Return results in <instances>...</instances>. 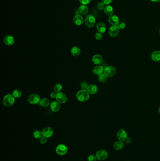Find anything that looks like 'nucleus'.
Here are the masks:
<instances>
[{"mask_svg": "<svg viewBox=\"0 0 160 161\" xmlns=\"http://www.w3.org/2000/svg\"><path fill=\"white\" fill-rule=\"evenodd\" d=\"M76 97L80 102H84L87 101L90 98V93L87 90H83L79 91L76 94Z\"/></svg>", "mask_w": 160, "mask_h": 161, "instance_id": "1", "label": "nucleus"}, {"mask_svg": "<svg viewBox=\"0 0 160 161\" xmlns=\"http://www.w3.org/2000/svg\"><path fill=\"white\" fill-rule=\"evenodd\" d=\"M15 102V99L12 94L9 93L5 96L3 100L2 104L4 106L6 107H10L12 106Z\"/></svg>", "mask_w": 160, "mask_h": 161, "instance_id": "2", "label": "nucleus"}, {"mask_svg": "<svg viewBox=\"0 0 160 161\" xmlns=\"http://www.w3.org/2000/svg\"><path fill=\"white\" fill-rule=\"evenodd\" d=\"M117 73V70L115 67L112 66H107L104 68V74L108 78H111L115 76Z\"/></svg>", "mask_w": 160, "mask_h": 161, "instance_id": "3", "label": "nucleus"}, {"mask_svg": "<svg viewBox=\"0 0 160 161\" xmlns=\"http://www.w3.org/2000/svg\"><path fill=\"white\" fill-rule=\"evenodd\" d=\"M41 100V97L38 94L33 93L28 97V101L31 104L35 105L38 104Z\"/></svg>", "mask_w": 160, "mask_h": 161, "instance_id": "4", "label": "nucleus"}, {"mask_svg": "<svg viewBox=\"0 0 160 161\" xmlns=\"http://www.w3.org/2000/svg\"><path fill=\"white\" fill-rule=\"evenodd\" d=\"M56 151L57 154L58 155L63 156L64 155H65L67 153L68 148L64 144H59L57 146Z\"/></svg>", "mask_w": 160, "mask_h": 161, "instance_id": "5", "label": "nucleus"}, {"mask_svg": "<svg viewBox=\"0 0 160 161\" xmlns=\"http://www.w3.org/2000/svg\"><path fill=\"white\" fill-rule=\"evenodd\" d=\"M97 159L99 161L105 160L108 157V153L105 150H98L95 154Z\"/></svg>", "mask_w": 160, "mask_h": 161, "instance_id": "6", "label": "nucleus"}, {"mask_svg": "<svg viewBox=\"0 0 160 161\" xmlns=\"http://www.w3.org/2000/svg\"><path fill=\"white\" fill-rule=\"evenodd\" d=\"M96 20L94 16L89 15L85 19V24L88 27H92L95 25Z\"/></svg>", "mask_w": 160, "mask_h": 161, "instance_id": "7", "label": "nucleus"}, {"mask_svg": "<svg viewBox=\"0 0 160 161\" xmlns=\"http://www.w3.org/2000/svg\"><path fill=\"white\" fill-rule=\"evenodd\" d=\"M54 129L50 127H45L42 131L43 136L47 138L52 137L54 134Z\"/></svg>", "mask_w": 160, "mask_h": 161, "instance_id": "8", "label": "nucleus"}, {"mask_svg": "<svg viewBox=\"0 0 160 161\" xmlns=\"http://www.w3.org/2000/svg\"><path fill=\"white\" fill-rule=\"evenodd\" d=\"M117 137L119 141H125L127 138V133L124 129H120L117 132Z\"/></svg>", "mask_w": 160, "mask_h": 161, "instance_id": "9", "label": "nucleus"}, {"mask_svg": "<svg viewBox=\"0 0 160 161\" xmlns=\"http://www.w3.org/2000/svg\"><path fill=\"white\" fill-rule=\"evenodd\" d=\"M56 100L59 103L63 104L67 102V97L65 93H63L62 92H60L59 93H57Z\"/></svg>", "mask_w": 160, "mask_h": 161, "instance_id": "10", "label": "nucleus"}, {"mask_svg": "<svg viewBox=\"0 0 160 161\" xmlns=\"http://www.w3.org/2000/svg\"><path fill=\"white\" fill-rule=\"evenodd\" d=\"M119 30L117 25H112L109 28L108 33L111 37H116L119 34Z\"/></svg>", "mask_w": 160, "mask_h": 161, "instance_id": "11", "label": "nucleus"}, {"mask_svg": "<svg viewBox=\"0 0 160 161\" xmlns=\"http://www.w3.org/2000/svg\"><path fill=\"white\" fill-rule=\"evenodd\" d=\"M50 107L52 111L54 112H58L61 108V103L57 100L54 101L50 103Z\"/></svg>", "mask_w": 160, "mask_h": 161, "instance_id": "12", "label": "nucleus"}, {"mask_svg": "<svg viewBox=\"0 0 160 161\" xmlns=\"http://www.w3.org/2000/svg\"><path fill=\"white\" fill-rule=\"evenodd\" d=\"M3 41L5 44L7 46H12L15 43V39L12 35H7L3 39Z\"/></svg>", "mask_w": 160, "mask_h": 161, "instance_id": "13", "label": "nucleus"}, {"mask_svg": "<svg viewBox=\"0 0 160 161\" xmlns=\"http://www.w3.org/2000/svg\"><path fill=\"white\" fill-rule=\"evenodd\" d=\"M92 61L93 63L95 65H100L103 61V59L102 56L100 55L97 54L92 57Z\"/></svg>", "mask_w": 160, "mask_h": 161, "instance_id": "14", "label": "nucleus"}, {"mask_svg": "<svg viewBox=\"0 0 160 161\" xmlns=\"http://www.w3.org/2000/svg\"><path fill=\"white\" fill-rule=\"evenodd\" d=\"M73 23L77 25H81L84 23V18L81 15H77L73 18Z\"/></svg>", "mask_w": 160, "mask_h": 161, "instance_id": "15", "label": "nucleus"}, {"mask_svg": "<svg viewBox=\"0 0 160 161\" xmlns=\"http://www.w3.org/2000/svg\"><path fill=\"white\" fill-rule=\"evenodd\" d=\"M104 70V68L102 66H97L93 68L92 70V72L95 75L99 76L103 74Z\"/></svg>", "mask_w": 160, "mask_h": 161, "instance_id": "16", "label": "nucleus"}, {"mask_svg": "<svg viewBox=\"0 0 160 161\" xmlns=\"http://www.w3.org/2000/svg\"><path fill=\"white\" fill-rule=\"evenodd\" d=\"M108 22L112 25H117V24L119 22V19L116 15H112L109 17Z\"/></svg>", "mask_w": 160, "mask_h": 161, "instance_id": "17", "label": "nucleus"}, {"mask_svg": "<svg viewBox=\"0 0 160 161\" xmlns=\"http://www.w3.org/2000/svg\"><path fill=\"white\" fill-rule=\"evenodd\" d=\"M87 90L90 94H95L98 92V88L95 84H91L88 86Z\"/></svg>", "mask_w": 160, "mask_h": 161, "instance_id": "18", "label": "nucleus"}, {"mask_svg": "<svg viewBox=\"0 0 160 161\" xmlns=\"http://www.w3.org/2000/svg\"><path fill=\"white\" fill-rule=\"evenodd\" d=\"M96 29L98 32L103 34L106 31V25L103 22H99L98 23L96 26Z\"/></svg>", "mask_w": 160, "mask_h": 161, "instance_id": "19", "label": "nucleus"}, {"mask_svg": "<svg viewBox=\"0 0 160 161\" xmlns=\"http://www.w3.org/2000/svg\"><path fill=\"white\" fill-rule=\"evenodd\" d=\"M70 53L73 56L78 57L80 54L81 50L79 47L74 46L71 48V49L70 50Z\"/></svg>", "mask_w": 160, "mask_h": 161, "instance_id": "20", "label": "nucleus"}, {"mask_svg": "<svg viewBox=\"0 0 160 161\" xmlns=\"http://www.w3.org/2000/svg\"><path fill=\"white\" fill-rule=\"evenodd\" d=\"M104 12L107 16H112L113 14L114 13V9L113 7H112L109 5H107L105 6V8L104 9Z\"/></svg>", "mask_w": 160, "mask_h": 161, "instance_id": "21", "label": "nucleus"}, {"mask_svg": "<svg viewBox=\"0 0 160 161\" xmlns=\"http://www.w3.org/2000/svg\"><path fill=\"white\" fill-rule=\"evenodd\" d=\"M151 58L154 61L158 62L160 61V51H155L151 55Z\"/></svg>", "mask_w": 160, "mask_h": 161, "instance_id": "22", "label": "nucleus"}, {"mask_svg": "<svg viewBox=\"0 0 160 161\" xmlns=\"http://www.w3.org/2000/svg\"><path fill=\"white\" fill-rule=\"evenodd\" d=\"M124 143L121 141H116L115 144H114V148L115 150L118 151L122 149L124 147Z\"/></svg>", "mask_w": 160, "mask_h": 161, "instance_id": "23", "label": "nucleus"}, {"mask_svg": "<svg viewBox=\"0 0 160 161\" xmlns=\"http://www.w3.org/2000/svg\"><path fill=\"white\" fill-rule=\"evenodd\" d=\"M79 12L80 14L82 15H86L88 12V8L87 5L82 4L80 5L79 9Z\"/></svg>", "mask_w": 160, "mask_h": 161, "instance_id": "24", "label": "nucleus"}, {"mask_svg": "<svg viewBox=\"0 0 160 161\" xmlns=\"http://www.w3.org/2000/svg\"><path fill=\"white\" fill-rule=\"evenodd\" d=\"M50 104V103L49 100H48L47 98H43L41 99L40 101L38 103V105L41 107H48L49 106Z\"/></svg>", "mask_w": 160, "mask_h": 161, "instance_id": "25", "label": "nucleus"}, {"mask_svg": "<svg viewBox=\"0 0 160 161\" xmlns=\"http://www.w3.org/2000/svg\"><path fill=\"white\" fill-rule=\"evenodd\" d=\"M33 136L34 137V138L36 139H40V138L43 136L42 132H41L40 130H36L33 132Z\"/></svg>", "mask_w": 160, "mask_h": 161, "instance_id": "26", "label": "nucleus"}, {"mask_svg": "<svg viewBox=\"0 0 160 161\" xmlns=\"http://www.w3.org/2000/svg\"><path fill=\"white\" fill-rule=\"evenodd\" d=\"M12 94L14 97V98H21L22 97V93L21 91L19 90H15L12 92Z\"/></svg>", "mask_w": 160, "mask_h": 161, "instance_id": "27", "label": "nucleus"}, {"mask_svg": "<svg viewBox=\"0 0 160 161\" xmlns=\"http://www.w3.org/2000/svg\"><path fill=\"white\" fill-rule=\"evenodd\" d=\"M62 85L60 84H55L54 87V90L56 93H59L61 92V91L62 90Z\"/></svg>", "mask_w": 160, "mask_h": 161, "instance_id": "28", "label": "nucleus"}, {"mask_svg": "<svg viewBox=\"0 0 160 161\" xmlns=\"http://www.w3.org/2000/svg\"><path fill=\"white\" fill-rule=\"evenodd\" d=\"M107 78H108V77H107L104 74L100 75L98 77V80H99V82H102V83L105 82L107 81Z\"/></svg>", "mask_w": 160, "mask_h": 161, "instance_id": "29", "label": "nucleus"}, {"mask_svg": "<svg viewBox=\"0 0 160 161\" xmlns=\"http://www.w3.org/2000/svg\"><path fill=\"white\" fill-rule=\"evenodd\" d=\"M105 4L103 2H99L97 5V8L99 10H102V9H104L105 8Z\"/></svg>", "mask_w": 160, "mask_h": 161, "instance_id": "30", "label": "nucleus"}, {"mask_svg": "<svg viewBox=\"0 0 160 161\" xmlns=\"http://www.w3.org/2000/svg\"><path fill=\"white\" fill-rule=\"evenodd\" d=\"M88 84L85 81H83V82H81V84H80V87H81V88L83 90H87L88 88Z\"/></svg>", "mask_w": 160, "mask_h": 161, "instance_id": "31", "label": "nucleus"}, {"mask_svg": "<svg viewBox=\"0 0 160 161\" xmlns=\"http://www.w3.org/2000/svg\"><path fill=\"white\" fill-rule=\"evenodd\" d=\"M125 24L124 22H122V21H119V22L117 24V27H118V28L119 29H124L125 27Z\"/></svg>", "mask_w": 160, "mask_h": 161, "instance_id": "32", "label": "nucleus"}, {"mask_svg": "<svg viewBox=\"0 0 160 161\" xmlns=\"http://www.w3.org/2000/svg\"><path fill=\"white\" fill-rule=\"evenodd\" d=\"M97 158L96 155H95L94 154H91L89 155L88 157V161H96L97 160Z\"/></svg>", "mask_w": 160, "mask_h": 161, "instance_id": "33", "label": "nucleus"}, {"mask_svg": "<svg viewBox=\"0 0 160 161\" xmlns=\"http://www.w3.org/2000/svg\"><path fill=\"white\" fill-rule=\"evenodd\" d=\"M47 138H46L45 137L42 136L40 139V142L41 144H45L47 143Z\"/></svg>", "mask_w": 160, "mask_h": 161, "instance_id": "34", "label": "nucleus"}, {"mask_svg": "<svg viewBox=\"0 0 160 161\" xmlns=\"http://www.w3.org/2000/svg\"><path fill=\"white\" fill-rule=\"evenodd\" d=\"M95 38L97 40H100L102 38V33H100L99 32L95 34Z\"/></svg>", "mask_w": 160, "mask_h": 161, "instance_id": "35", "label": "nucleus"}, {"mask_svg": "<svg viewBox=\"0 0 160 161\" xmlns=\"http://www.w3.org/2000/svg\"><path fill=\"white\" fill-rule=\"evenodd\" d=\"M82 4L87 5L91 2V0H79Z\"/></svg>", "mask_w": 160, "mask_h": 161, "instance_id": "36", "label": "nucleus"}, {"mask_svg": "<svg viewBox=\"0 0 160 161\" xmlns=\"http://www.w3.org/2000/svg\"><path fill=\"white\" fill-rule=\"evenodd\" d=\"M112 1V0H102V2L106 5L109 4Z\"/></svg>", "mask_w": 160, "mask_h": 161, "instance_id": "37", "label": "nucleus"}, {"mask_svg": "<svg viewBox=\"0 0 160 161\" xmlns=\"http://www.w3.org/2000/svg\"><path fill=\"white\" fill-rule=\"evenodd\" d=\"M57 93H56L55 92H52V93L50 94V97L52 98H56V97H57Z\"/></svg>", "mask_w": 160, "mask_h": 161, "instance_id": "38", "label": "nucleus"}, {"mask_svg": "<svg viewBox=\"0 0 160 161\" xmlns=\"http://www.w3.org/2000/svg\"><path fill=\"white\" fill-rule=\"evenodd\" d=\"M125 141L126 142V143L130 144V143H131V142L132 141H131V138H129L127 137V138H126V139Z\"/></svg>", "mask_w": 160, "mask_h": 161, "instance_id": "39", "label": "nucleus"}, {"mask_svg": "<svg viewBox=\"0 0 160 161\" xmlns=\"http://www.w3.org/2000/svg\"><path fill=\"white\" fill-rule=\"evenodd\" d=\"M152 2H160V0H150Z\"/></svg>", "mask_w": 160, "mask_h": 161, "instance_id": "40", "label": "nucleus"}, {"mask_svg": "<svg viewBox=\"0 0 160 161\" xmlns=\"http://www.w3.org/2000/svg\"><path fill=\"white\" fill-rule=\"evenodd\" d=\"M158 111H159V112L160 113V107H159V110H158Z\"/></svg>", "mask_w": 160, "mask_h": 161, "instance_id": "41", "label": "nucleus"}, {"mask_svg": "<svg viewBox=\"0 0 160 161\" xmlns=\"http://www.w3.org/2000/svg\"></svg>", "mask_w": 160, "mask_h": 161, "instance_id": "42", "label": "nucleus"}]
</instances>
